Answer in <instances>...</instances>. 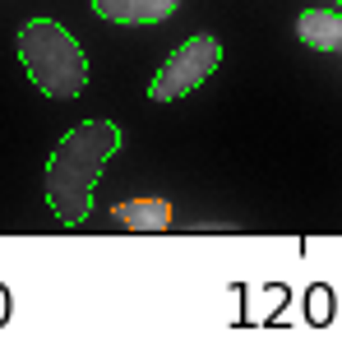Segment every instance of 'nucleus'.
Returning a JSON list of instances; mask_svg holds the SVG:
<instances>
[{"label": "nucleus", "mask_w": 342, "mask_h": 356, "mask_svg": "<svg viewBox=\"0 0 342 356\" xmlns=\"http://www.w3.org/2000/svg\"><path fill=\"white\" fill-rule=\"evenodd\" d=\"M120 148V130L111 120H83L56 144L47 162V204L56 209L60 227H79L92 209V185L106 158Z\"/></svg>", "instance_id": "obj_1"}, {"label": "nucleus", "mask_w": 342, "mask_h": 356, "mask_svg": "<svg viewBox=\"0 0 342 356\" xmlns=\"http://www.w3.org/2000/svg\"><path fill=\"white\" fill-rule=\"evenodd\" d=\"M19 60L33 74L47 97H79L88 83V60H83L79 42L70 38L56 19H33L19 33Z\"/></svg>", "instance_id": "obj_2"}, {"label": "nucleus", "mask_w": 342, "mask_h": 356, "mask_svg": "<svg viewBox=\"0 0 342 356\" xmlns=\"http://www.w3.org/2000/svg\"><path fill=\"white\" fill-rule=\"evenodd\" d=\"M218 60H222V47H218V38H209V33L185 38L181 47L167 56V65L153 74V83H148V97H153V102H176V97H185V92H195L199 83H204L213 70H218Z\"/></svg>", "instance_id": "obj_3"}, {"label": "nucleus", "mask_w": 342, "mask_h": 356, "mask_svg": "<svg viewBox=\"0 0 342 356\" xmlns=\"http://www.w3.org/2000/svg\"><path fill=\"white\" fill-rule=\"evenodd\" d=\"M176 5L181 0H92V14H102V19H111V24H162V19H171L176 14Z\"/></svg>", "instance_id": "obj_4"}, {"label": "nucleus", "mask_w": 342, "mask_h": 356, "mask_svg": "<svg viewBox=\"0 0 342 356\" xmlns=\"http://www.w3.org/2000/svg\"><path fill=\"white\" fill-rule=\"evenodd\" d=\"M296 38L315 51H342V14L338 10H305L296 19Z\"/></svg>", "instance_id": "obj_5"}, {"label": "nucleus", "mask_w": 342, "mask_h": 356, "mask_svg": "<svg viewBox=\"0 0 342 356\" xmlns=\"http://www.w3.org/2000/svg\"><path fill=\"white\" fill-rule=\"evenodd\" d=\"M125 232H167L171 227V204L167 199H130V204H116L111 209Z\"/></svg>", "instance_id": "obj_6"}, {"label": "nucleus", "mask_w": 342, "mask_h": 356, "mask_svg": "<svg viewBox=\"0 0 342 356\" xmlns=\"http://www.w3.org/2000/svg\"><path fill=\"white\" fill-rule=\"evenodd\" d=\"M5 310H10V301H5V287H0V324H5Z\"/></svg>", "instance_id": "obj_7"}, {"label": "nucleus", "mask_w": 342, "mask_h": 356, "mask_svg": "<svg viewBox=\"0 0 342 356\" xmlns=\"http://www.w3.org/2000/svg\"><path fill=\"white\" fill-rule=\"evenodd\" d=\"M333 5H338V10H342V0H333Z\"/></svg>", "instance_id": "obj_8"}]
</instances>
